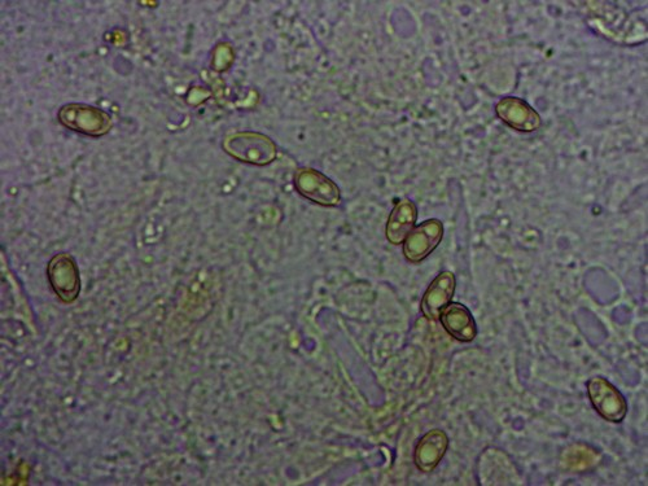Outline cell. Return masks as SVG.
Returning a JSON list of instances; mask_svg holds the SVG:
<instances>
[{
  "label": "cell",
  "mask_w": 648,
  "mask_h": 486,
  "mask_svg": "<svg viewBox=\"0 0 648 486\" xmlns=\"http://www.w3.org/2000/svg\"><path fill=\"white\" fill-rule=\"evenodd\" d=\"M647 11L628 13L610 3H585L590 28L617 45L634 46L647 41Z\"/></svg>",
  "instance_id": "1"
},
{
  "label": "cell",
  "mask_w": 648,
  "mask_h": 486,
  "mask_svg": "<svg viewBox=\"0 0 648 486\" xmlns=\"http://www.w3.org/2000/svg\"><path fill=\"white\" fill-rule=\"evenodd\" d=\"M232 61H234V52H232L230 45L222 43V45L217 46L213 55V68L218 72H225V70L229 69Z\"/></svg>",
  "instance_id": "15"
},
{
  "label": "cell",
  "mask_w": 648,
  "mask_h": 486,
  "mask_svg": "<svg viewBox=\"0 0 648 486\" xmlns=\"http://www.w3.org/2000/svg\"><path fill=\"white\" fill-rule=\"evenodd\" d=\"M588 396L595 411L610 423H621L628 414L623 393L602 376H594L588 382Z\"/></svg>",
  "instance_id": "6"
},
{
  "label": "cell",
  "mask_w": 648,
  "mask_h": 486,
  "mask_svg": "<svg viewBox=\"0 0 648 486\" xmlns=\"http://www.w3.org/2000/svg\"><path fill=\"white\" fill-rule=\"evenodd\" d=\"M58 116L65 128L94 138L103 137L113 126L112 117L93 105L67 104L60 109Z\"/></svg>",
  "instance_id": "3"
},
{
  "label": "cell",
  "mask_w": 648,
  "mask_h": 486,
  "mask_svg": "<svg viewBox=\"0 0 648 486\" xmlns=\"http://www.w3.org/2000/svg\"><path fill=\"white\" fill-rule=\"evenodd\" d=\"M477 476L484 486L523 485V477L510 455L497 448L486 449L480 455Z\"/></svg>",
  "instance_id": "4"
},
{
  "label": "cell",
  "mask_w": 648,
  "mask_h": 486,
  "mask_svg": "<svg viewBox=\"0 0 648 486\" xmlns=\"http://www.w3.org/2000/svg\"><path fill=\"white\" fill-rule=\"evenodd\" d=\"M457 280L452 271H442L424 292L420 310L428 321H439L446 306L452 302Z\"/></svg>",
  "instance_id": "10"
},
{
  "label": "cell",
  "mask_w": 648,
  "mask_h": 486,
  "mask_svg": "<svg viewBox=\"0 0 648 486\" xmlns=\"http://www.w3.org/2000/svg\"><path fill=\"white\" fill-rule=\"evenodd\" d=\"M444 330L459 343H471L477 336L475 318L467 306L459 302H450L440 317Z\"/></svg>",
  "instance_id": "12"
},
{
  "label": "cell",
  "mask_w": 648,
  "mask_h": 486,
  "mask_svg": "<svg viewBox=\"0 0 648 486\" xmlns=\"http://www.w3.org/2000/svg\"><path fill=\"white\" fill-rule=\"evenodd\" d=\"M48 280L52 290L64 304H72L81 292L80 271L77 262L68 253H60L50 261L47 267Z\"/></svg>",
  "instance_id": "7"
},
{
  "label": "cell",
  "mask_w": 648,
  "mask_h": 486,
  "mask_svg": "<svg viewBox=\"0 0 648 486\" xmlns=\"http://www.w3.org/2000/svg\"><path fill=\"white\" fill-rule=\"evenodd\" d=\"M601 459L602 455L597 450L588 445L575 444L562 453V466L568 471L582 472L597 466Z\"/></svg>",
  "instance_id": "14"
},
{
  "label": "cell",
  "mask_w": 648,
  "mask_h": 486,
  "mask_svg": "<svg viewBox=\"0 0 648 486\" xmlns=\"http://www.w3.org/2000/svg\"><path fill=\"white\" fill-rule=\"evenodd\" d=\"M418 220V208L409 199L401 200L394 205L385 226V236L389 243L400 245L405 242L407 236L413 231Z\"/></svg>",
  "instance_id": "13"
},
{
  "label": "cell",
  "mask_w": 648,
  "mask_h": 486,
  "mask_svg": "<svg viewBox=\"0 0 648 486\" xmlns=\"http://www.w3.org/2000/svg\"><path fill=\"white\" fill-rule=\"evenodd\" d=\"M494 111L503 124L519 131V133L529 134L541 129L542 117L540 113L518 96L502 98L494 107Z\"/></svg>",
  "instance_id": "9"
},
{
  "label": "cell",
  "mask_w": 648,
  "mask_h": 486,
  "mask_svg": "<svg viewBox=\"0 0 648 486\" xmlns=\"http://www.w3.org/2000/svg\"><path fill=\"white\" fill-rule=\"evenodd\" d=\"M442 238H444V225L440 220L432 218L414 227L405 239L402 252L411 264H420L435 252Z\"/></svg>",
  "instance_id": "8"
},
{
  "label": "cell",
  "mask_w": 648,
  "mask_h": 486,
  "mask_svg": "<svg viewBox=\"0 0 648 486\" xmlns=\"http://www.w3.org/2000/svg\"><path fill=\"white\" fill-rule=\"evenodd\" d=\"M222 147L232 159L255 166L269 165L278 155L277 144L267 135L256 131H239L227 135Z\"/></svg>",
  "instance_id": "2"
},
{
  "label": "cell",
  "mask_w": 648,
  "mask_h": 486,
  "mask_svg": "<svg viewBox=\"0 0 648 486\" xmlns=\"http://www.w3.org/2000/svg\"><path fill=\"white\" fill-rule=\"evenodd\" d=\"M448 449V435L441 429H432L419 440L417 448H415V466L424 474H429L439 466Z\"/></svg>",
  "instance_id": "11"
},
{
  "label": "cell",
  "mask_w": 648,
  "mask_h": 486,
  "mask_svg": "<svg viewBox=\"0 0 648 486\" xmlns=\"http://www.w3.org/2000/svg\"><path fill=\"white\" fill-rule=\"evenodd\" d=\"M293 185L296 191L309 200L310 203L321 207L334 208L340 205L341 191L332 179L313 168L297 169Z\"/></svg>",
  "instance_id": "5"
}]
</instances>
